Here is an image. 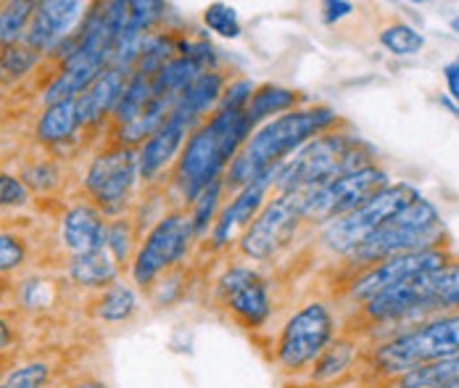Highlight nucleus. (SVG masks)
<instances>
[{
    "mask_svg": "<svg viewBox=\"0 0 459 388\" xmlns=\"http://www.w3.org/2000/svg\"><path fill=\"white\" fill-rule=\"evenodd\" d=\"M0 373H3V359H0Z\"/></svg>",
    "mask_w": 459,
    "mask_h": 388,
    "instance_id": "obj_48",
    "label": "nucleus"
},
{
    "mask_svg": "<svg viewBox=\"0 0 459 388\" xmlns=\"http://www.w3.org/2000/svg\"><path fill=\"white\" fill-rule=\"evenodd\" d=\"M459 354V315L425 323L399 339L388 341L375 351V365L385 375L410 373L414 367L433 365Z\"/></svg>",
    "mask_w": 459,
    "mask_h": 388,
    "instance_id": "obj_6",
    "label": "nucleus"
},
{
    "mask_svg": "<svg viewBox=\"0 0 459 388\" xmlns=\"http://www.w3.org/2000/svg\"><path fill=\"white\" fill-rule=\"evenodd\" d=\"M85 5L74 3V0H46V3H35L24 43L30 48H35L40 56L53 53L58 48L80 24V19H85Z\"/></svg>",
    "mask_w": 459,
    "mask_h": 388,
    "instance_id": "obj_14",
    "label": "nucleus"
},
{
    "mask_svg": "<svg viewBox=\"0 0 459 388\" xmlns=\"http://www.w3.org/2000/svg\"><path fill=\"white\" fill-rule=\"evenodd\" d=\"M106 225L103 214L95 203H74L66 209L61 220V238L72 251V256H85L106 246Z\"/></svg>",
    "mask_w": 459,
    "mask_h": 388,
    "instance_id": "obj_19",
    "label": "nucleus"
},
{
    "mask_svg": "<svg viewBox=\"0 0 459 388\" xmlns=\"http://www.w3.org/2000/svg\"><path fill=\"white\" fill-rule=\"evenodd\" d=\"M254 96V88L251 82L240 80V82H232L228 88V93H222V100H220V108H246L248 100Z\"/></svg>",
    "mask_w": 459,
    "mask_h": 388,
    "instance_id": "obj_41",
    "label": "nucleus"
},
{
    "mask_svg": "<svg viewBox=\"0 0 459 388\" xmlns=\"http://www.w3.org/2000/svg\"><path fill=\"white\" fill-rule=\"evenodd\" d=\"M222 88H225V80L220 72H204L198 74L190 88L185 91L178 106H175V114H180L190 122H198L217 100H222Z\"/></svg>",
    "mask_w": 459,
    "mask_h": 388,
    "instance_id": "obj_22",
    "label": "nucleus"
},
{
    "mask_svg": "<svg viewBox=\"0 0 459 388\" xmlns=\"http://www.w3.org/2000/svg\"><path fill=\"white\" fill-rule=\"evenodd\" d=\"M452 30H455V32L459 35V16H455V19H452Z\"/></svg>",
    "mask_w": 459,
    "mask_h": 388,
    "instance_id": "obj_46",
    "label": "nucleus"
},
{
    "mask_svg": "<svg viewBox=\"0 0 459 388\" xmlns=\"http://www.w3.org/2000/svg\"><path fill=\"white\" fill-rule=\"evenodd\" d=\"M351 357H354V349H351V343H346V341H338V343L327 346L320 354L317 367H315V378H317V381H327V378L338 375L341 370L349 367Z\"/></svg>",
    "mask_w": 459,
    "mask_h": 388,
    "instance_id": "obj_36",
    "label": "nucleus"
},
{
    "mask_svg": "<svg viewBox=\"0 0 459 388\" xmlns=\"http://www.w3.org/2000/svg\"><path fill=\"white\" fill-rule=\"evenodd\" d=\"M441 238H444L441 214L430 201L420 195L407 209L391 217L368 243H362L354 251V256L362 262H377V259H391L402 254L433 251Z\"/></svg>",
    "mask_w": 459,
    "mask_h": 388,
    "instance_id": "obj_5",
    "label": "nucleus"
},
{
    "mask_svg": "<svg viewBox=\"0 0 459 388\" xmlns=\"http://www.w3.org/2000/svg\"><path fill=\"white\" fill-rule=\"evenodd\" d=\"M117 275H119V264L111 259L106 246L85 256H74L69 264V278L82 289H108L117 283Z\"/></svg>",
    "mask_w": 459,
    "mask_h": 388,
    "instance_id": "obj_24",
    "label": "nucleus"
},
{
    "mask_svg": "<svg viewBox=\"0 0 459 388\" xmlns=\"http://www.w3.org/2000/svg\"><path fill=\"white\" fill-rule=\"evenodd\" d=\"M333 339V317L322 304L301 306L282 328L277 359L285 370H301L317 359Z\"/></svg>",
    "mask_w": 459,
    "mask_h": 388,
    "instance_id": "obj_12",
    "label": "nucleus"
},
{
    "mask_svg": "<svg viewBox=\"0 0 459 388\" xmlns=\"http://www.w3.org/2000/svg\"><path fill=\"white\" fill-rule=\"evenodd\" d=\"M388 188V175L377 167H365L359 172H351L346 177H338L317 191L304 194V220L312 222H330L338 217H346L349 211L368 203L375 194Z\"/></svg>",
    "mask_w": 459,
    "mask_h": 388,
    "instance_id": "obj_9",
    "label": "nucleus"
},
{
    "mask_svg": "<svg viewBox=\"0 0 459 388\" xmlns=\"http://www.w3.org/2000/svg\"><path fill=\"white\" fill-rule=\"evenodd\" d=\"M335 119L338 116L333 108L317 106V108H304V111H288L273 122H267L251 135V141H246L243 151L235 156L225 183L238 191L246 188L259 175L277 169L288 153H296L299 148L315 141V135L327 130Z\"/></svg>",
    "mask_w": 459,
    "mask_h": 388,
    "instance_id": "obj_2",
    "label": "nucleus"
},
{
    "mask_svg": "<svg viewBox=\"0 0 459 388\" xmlns=\"http://www.w3.org/2000/svg\"><path fill=\"white\" fill-rule=\"evenodd\" d=\"M175 53H178V40H172L169 35H148L140 48L135 74L151 80L161 66H167L175 58Z\"/></svg>",
    "mask_w": 459,
    "mask_h": 388,
    "instance_id": "obj_29",
    "label": "nucleus"
},
{
    "mask_svg": "<svg viewBox=\"0 0 459 388\" xmlns=\"http://www.w3.org/2000/svg\"><path fill=\"white\" fill-rule=\"evenodd\" d=\"M446 264H449V254L441 251V248L391 256V259H383L377 267H372L368 275H362L354 283L351 293H354V298L369 301V298H375L380 293L407 283L414 275H422V272H430V270H438V267H446Z\"/></svg>",
    "mask_w": 459,
    "mask_h": 388,
    "instance_id": "obj_13",
    "label": "nucleus"
},
{
    "mask_svg": "<svg viewBox=\"0 0 459 388\" xmlns=\"http://www.w3.org/2000/svg\"><path fill=\"white\" fill-rule=\"evenodd\" d=\"M372 148L354 135H320L282 161L277 169V194H309L322 185L369 167Z\"/></svg>",
    "mask_w": 459,
    "mask_h": 388,
    "instance_id": "obj_3",
    "label": "nucleus"
},
{
    "mask_svg": "<svg viewBox=\"0 0 459 388\" xmlns=\"http://www.w3.org/2000/svg\"><path fill=\"white\" fill-rule=\"evenodd\" d=\"M24 185H32V188H38V191H50V188H56L58 185V167L56 164H38V167H32L27 175H24Z\"/></svg>",
    "mask_w": 459,
    "mask_h": 388,
    "instance_id": "obj_40",
    "label": "nucleus"
},
{
    "mask_svg": "<svg viewBox=\"0 0 459 388\" xmlns=\"http://www.w3.org/2000/svg\"><path fill=\"white\" fill-rule=\"evenodd\" d=\"M80 114H77V98H69V100H58V103H50L46 106L43 116L38 119V127H35V135L40 143H64L69 141L77 130H80Z\"/></svg>",
    "mask_w": 459,
    "mask_h": 388,
    "instance_id": "obj_23",
    "label": "nucleus"
},
{
    "mask_svg": "<svg viewBox=\"0 0 459 388\" xmlns=\"http://www.w3.org/2000/svg\"><path fill=\"white\" fill-rule=\"evenodd\" d=\"M35 3H8L0 8V48L24 43L30 19H32Z\"/></svg>",
    "mask_w": 459,
    "mask_h": 388,
    "instance_id": "obj_30",
    "label": "nucleus"
},
{
    "mask_svg": "<svg viewBox=\"0 0 459 388\" xmlns=\"http://www.w3.org/2000/svg\"><path fill=\"white\" fill-rule=\"evenodd\" d=\"M438 388H459V384H449V386H438Z\"/></svg>",
    "mask_w": 459,
    "mask_h": 388,
    "instance_id": "obj_47",
    "label": "nucleus"
},
{
    "mask_svg": "<svg viewBox=\"0 0 459 388\" xmlns=\"http://www.w3.org/2000/svg\"><path fill=\"white\" fill-rule=\"evenodd\" d=\"M24 259H27V243L19 236L0 233V272H11V270L22 267Z\"/></svg>",
    "mask_w": 459,
    "mask_h": 388,
    "instance_id": "obj_38",
    "label": "nucleus"
},
{
    "mask_svg": "<svg viewBox=\"0 0 459 388\" xmlns=\"http://www.w3.org/2000/svg\"><path fill=\"white\" fill-rule=\"evenodd\" d=\"M50 381V367L48 362H27V365H16L13 370L5 373L0 388H46Z\"/></svg>",
    "mask_w": 459,
    "mask_h": 388,
    "instance_id": "obj_34",
    "label": "nucleus"
},
{
    "mask_svg": "<svg viewBox=\"0 0 459 388\" xmlns=\"http://www.w3.org/2000/svg\"><path fill=\"white\" fill-rule=\"evenodd\" d=\"M220 291L225 296V304L248 325V328H262L273 312L270 293L259 272L248 267H232L222 275Z\"/></svg>",
    "mask_w": 459,
    "mask_h": 388,
    "instance_id": "obj_15",
    "label": "nucleus"
},
{
    "mask_svg": "<svg viewBox=\"0 0 459 388\" xmlns=\"http://www.w3.org/2000/svg\"><path fill=\"white\" fill-rule=\"evenodd\" d=\"M190 238H193V225L187 217L183 214L161 217L140 246L138 256L133 262V280L143 289L151 286L164 270L178 264L187 254Z\"/></svg>",
    "mask_w": 459,
    "mask_h": 388,
    "instance_id": "obj_10",
    "label": "nucleus"
},
{
    "mask_svg": "<svg viewBox=\"0 0 459 388\" xmlns=\"http://www.w3.org/2000/svg\"><path fill=\"white\" fill-rule=\"evenodd\" d=\"M130 80V72L125 69H117V66H108L103 69L85 93L77 96V114H80V125L82 127H91V125H100L108 114H114L122 91Z\"/></svg>",
    "mask_w": 459,
    "mask_h": 388,
    "instance_id": "obj_18",
    "label": "nucleus"
},
{
    "mask_svg": "<svg viewBox=\"0 0 459 388\" xmlns=\"http://www.w3.org/2000/svg\"><path fill=\"white\" fill-rule=\"evenodd\" d=\"M354 11V5L351 3H346V0H330V3H325V22H338V19H343V16H349Z\"/></svg>",
    "mask_w": 459,
    "mask_h": 388,
    "instance_id": "obj_42",
    "label": "nucleus"
},
{
    "mask_svg": "<svg viewBox=\"0 0 459 388\" xmlns=\"http://www.w3.org/2000/svg\"><path fill=\"white\" fill-rule=\"evenodd\" d=\"M204 24L217 32L220 38H230L235 40L240 35V19L235 13V8L228 3H209L204 11Z\"/></svg>",
    "mask_w": 459,
    "mask_h": 388,
    "instance_id": "obj_35",
    "label": "nucleus"
},
{
    "mask_svg": "<svg viewBox=\"0 0 459 388\" xmlns=\"http://www.w3.org/2000/svg\"><path fill=\"white\" fill-rule=\"evenodd\" d=\"M301 211L304 194H277L267 206H262L256 220L246 228L240 238L243 254L251 259H270L296 233L299 220H304Z\"/></svg>",
    "mask_w": 459,
    "mask_h": 388,
    "instance_id": "obj_11",
    "label": "nucleus"
},
{
    "mask_svg": "<svg viewBox=\"0 0 459 388\" xmlns=\"http://www.w3.org/2000/svg\"><path fill=\"white\" fill-rule=\"evenodd\" d=\"M251 130L254 127L246 119V108H217L209 122L193 130L175 172L180 194L187 201H195L204 188L217 183L220 175L235 161L238 148L246 146Z\"/></svg>",
    "mask_w": 459,
    "mask_h": 388,
    "instance_id": "obj_1",
    "label": "nucleus"
},
{
    "mask_svg": "<svg viewBox=\"0 0 459 388\" xmlns=\"http://www.w3.org/2000/svg\"><path fill=\"white\" fill-rule=\"evenodd\" d=\"M161 8H164V3H151V0L148 3H143V0L140 3H130V19H127L125 30L119 35V43L114 48L111 66L130 72L138 64L140 48H143V43L148 38L151 24L161 16Z\"/></svg>",
    "mask_w": 459,
    "mask_h": 388,
    "instance_id": "obj_20",
    "label": "nucleus"
},
{
    "mask_svg": "<svg viewBox=\"0 0 459 388\" xmlns=\"http://www.w3.org/2000/svg\"><path fill=\"white\" fill-rule=\"evenodd\" d=\"M222 180L212 183L209 188H204L201 194L195 195L193 201V217H190V225H193V236H204L212 222H214V214H217V206H220V195H222Z\"/></svg>",
    "mask_w": 459,
    "mask_h": 388,
    "instance_id": "obj_32",
    "label": "nucleus"
},
{
    "mask_svg": "<svg viewBox=\"0 0 459 388\" xmlns=\"http://www.w3.org/2000/svg\"><path fill=\"white\" fill-rule=\"evenodd\" d=\"M452 309H459V264L455 262L414 275L407 283L368 301V315L375 320H412Z\"/></svg>",
    "mask_w": 459,
    "mask_h": 388,
    "instance_id": "obj_4",
    "label": "nucleus"
},
{
    "mask_svg": "<svg viewBox=\"0 0 459 388\" xmlns=\"http://www.w3.org/2000/svg\"><path fill=\"white\" fill-rule=\"evenodd\" d=\"M449 384H459V354L433 365L414 367L399 378V388H438Z\"/></svg>",
    "mask_w": 459,
    "mask_h": 388,
    "instance_id": "obj_26",
    "label": "nucleus"
},
{
    "mask_svg": "<svg viewBox=\"0 0 459 388\" xmlns=\"http://www.w3.org/2000/svg\"><path fill=\"white\" fill-rule=\"evenodd\" d=\"M417 198H420V194L407 183L388 185L380 194L372 195L368 203H362L359 209H354L346 217H338L335 222H330L325 228V233H322V243L335 254H354L391 217H396L402 209H407Z\"/></svg>",
    "mask_w": 459,
    "mask_h": 388,
    "instance_id": "obj_7",
    "label": "nucleus"
},
{
    "mask_svg": "<svg viewBox=\"0 0 459 388\" xmlns=\"http://www.w3.org/2000/svg\"><path fill=\"white\" fill-rule=\"evenodd\" d=\"M106 251L117 264H125L133 251V230L127 220H114L106 225Z\"/></svg>",
    "mask_w": 459,
    "mask_h": 388,
    "instance_id": "obj_37",
    "label": "nucleus"
},
{
    "mask_svg": "<svg viewBox=\"0 0 459 388\" xmlns=\"http://www.w3.org/2000/svg\"><path fill=\"white\" fill-rule=\"evenodd\" d=\"M380 43L394 56H414L425 46V38L410 24H391L380 32Z\"/></svg>",
    "mask_w": 459,
    "mask_h": 388,
    "instance_id": "obj_33",
    "label": "nucleus"
},
{
    "mask_svg": "<svg viewBox=\"0 0 459 388\" xmlns=\"http://www.w3.org/2000/svg\"><path fill=\"white\" fill-rule=\"evenodd\" d=\"M190 119H185L180 114H169L167 122L143 143L138 153V175L143 180H153L180 151L185 148V138H190L193 133Z\"/></svg>",
    "mask_w": 459,
    "mask_h": 388,
    "instance_id": "obj_17",
    "label": "nucleus"
},
{
    "mask_svg": "<svg viewBox=\"0 0 459 388\" xmlns=\"http://www.w3.org/2000/svg\"><path fill=\"white\" fill-rule=\"evenodd\" d=\"M299 93L293 91H285V88H277V85H264L259 91H254V96L246 106V119L254 125H259L262 119L273 116V114H282L288 108H293L299 103Z\"/></svg>",
    "mask_w": 459,
    "mask_h": 388,
    "instance_id": "obj_25",
    "label": "nucleus"
},
{
    "mask_svg": "<svg viewBox=\"0 0 459 388\" xmlns=\"http://www.w3.org/2000/svg\"><path fill=\"white\" fill-rule=\"evenodd\" d=\"M280 169V167H277ZM277 169H270L264 175H259L254 183H248L246 188H240L238 195L230 201L228 206L222 209V214L217 217V222L212 225V241L214 246H228L232 241V236L243 228H246L256 220V214L262 211V203H264V195L267 191L275 185Z\"/></svg>",
    "mask_w": 459,
    "mask_h": 388,
    "instance_id": "obj_16",
    "label": "nucleus"
},
{
    "mask_svg": "<svg viewBox=\"0 0 459 388\" xmlns=\"http://www.w3.org/2000/svg\"><path fill=\"white\" fill-rule=\"evenodd\" d=\"M444 77H446V88H449V96L459 106V58H455L452 64L444 66Z\"/></svg>",
    "mask_w": 459,
    "mask_h": 388,
    "instance_id": "obj_43",
    "label": "nucleus"
},
{
    "mask_svg": "<svg viewBox=\"0 0 459 388\" xmlns=\"http://www.w3.org/2000/svg\"><path fill=\"white\" fill-rule=\"evenodd\" d=\"M135 309H138V296L125 283L108 286L100 301L95 304V315L103 323H127L135 315Z\"/></svg>",
    "mask_w": 459,
    "mask_h": 388,
    "instance_id": "obj_27",
    "label": "nucleus"
},
{
    "mask_svg": "<svg viewBox=\"0 0 459 388\" xmlns=\"http://www.w3.org/2000/svg\"><path fill=\"white\" fill-rule=\"evenodd\" d=\"M30 201V191L24 180L13 175H0V209L5 206H24Z\"/></svg>",
    "mask_w": 459,
    "mask_h": 388,
    "instance_id": "obj_39",
    "label": "nucleus"
},
{
    "mask_svg": "<svg viewBox=\"0 0 459 388\" xmlns=\"http://www.w3.org/2000/svg\"><path fill=\"white\" fill-rule=\"evenodd\" d=\"M38 64H40V53L35 48H30L27 43L8 46V48L0 50V80H5V82L22 80Z\"/></svg>",
    "mask_w": 459,
    "mask_h": 388,
    "instance_id": "obj_31",
    "label": "nucleus"
},
{
    "mask_svg": "<svg viewBox=\"0 0 459 388\" xmlns=\"http://www.w3.org/2000/svg\"><path fill=\"white\" fill-rule=\"evenodd\" d=\"M74 388H106L100 381H82V384H77Z\"/></svg>",
    "mask_w": 459,
    "mask_h": 388,
    "instance_id": "obj_45",
    "label": "nucleus"
},
{
    "mask_svg": "<svg viewBox=\"0 0 459 388\" xmlns=\"http://www.w3.org/2000/svg\"><path fill=\"white\" fill-rule=\"evenodd\" d=\"M138 180V153L130 146H117L98 153L85 175V191L100 214H122Z\"/></svg>",
    "mask_w": 459,
    "mask_h": 388,
    "instance_id": "obj_8",
    "label": "nucleus"
},
{
    "mask_svg": "<svg viewBox=\"0 0 459 388\" xmlns=\"http://www.w3.org/2000/svg\"><path fill=\"white\" fill-rule=\"evenodd\" d=\"M148 100H151V80H145L140 74H130V80H127V85L122 91V98H119V103L114 108L117 125L127 127L135 119H140V114L145 111Z\"/></svg>",
    "mask_w": 459,
    "mask_h": 388,
    "instance_id": "obj_28",
    "label": "nucleus"
},
{
    "mask_svg": "<svg viewBox=\"0 0 459 388\" xmlns=\"http://www.w3.org/2000/svg\"><path fill=\"white\" fill-rule=\"evenodd\" d=\"M13 341H16V333H13V328H11V323L0 315V354L8 351V349L13 346Z\"/></svg>",
    "mask_w": 459,
    "mask_h": 388,
    "instance_id": "obj_44",
    "label": "nucleus"
},
{
    "mask_svg": "<svg viewBox=\"0 0 459 388\" xmlns=\"http://www.w3.org/2000/svg\"><path fill=\"white\" fill-rule=\"evenodd\" d=\"M198 74H204V72H201L198 64H193L190 58H185V56L172 58L167 66H161V69L151 77V100H156V103L167 106L169 111H175L180 96L190 88V82H193Z\"/></svg>",
    "mask_w": 459,
    "mask_h": 388,
    "instance_id": "obj_21",
    "label": "nucleus"
}]
</instances>
